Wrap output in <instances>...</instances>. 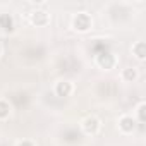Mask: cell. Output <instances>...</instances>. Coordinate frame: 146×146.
Returning a JSON list of instances; mask_svg holds the SVG:
<instances>
[{"label": "cell", "mask_w": 146, "mask_h": 146, "mask_svg": "<svg viewBox=\"0 0 146 146\" xmlns=\"http://www.w3.org/2000/svg\"><path fill=\"white\" fill-rule=\"evenodd\" d=\"M91 26H93V19L86 12H78L72 17V29L78 33H86L91 29Z\"/></svg>", "instance_id": "6da1fadb"}, {"label": "cell", "mask_w": 146, "mask_h": 146, "mask_svg": "<svg viewBox=\"0 0 146 146\" xmlns=\"http://www.w3.org/2000/svg\"><path fill=\"white\" fill-rule=\"evenodd\" d=\"M81 129H83V132L86 136H96L100 132V129H102V122H100L98 117L88 115V117H84L81 120Z\"/></svg>", "instance_id": "7a4b0ae2"}, {"label": "cell", "mask_w": 146, "mask_h": 146, "mask_svg": "<svg viewBox=\"0 0 146 146\" xmlns=\"http://www.w3.org/2000/svg\"><path fill=\"white\" fill-rule=\"evenodd\" d=\"M96 65L103 70H112L115 65H117V57L108 52V50H103L96 55Z\"/></svg>", "instance_id": "3957f363"}, {"label": "cell", "mask_w": 146, "mask_h": 146, "mask_svg": "<svg viewBox=\"0 0 146 146\" xmlns=\"http://www.w3.org/2000/svg\"><path fill=\"white\" fill-rule=\"evenodd\" d=\"M117 125H119V131L122 134H132L137 127V122L132 115H122V117H119Z\"/></svg>", "instance_id": "277c9868"}, {"label": "cell", "mask_w": 146, "mask_h": 146, "mask_svg": "<svg viewBox=\"0 0 146 146\" xmlns=\"http://www.w3.org/2000/svg\"><path fill=\"white\" fill-rule=\"evenodd\" d=\"M29 21L33 26L36 28H41V26H46L50 23V16L46 11H33L31 16H29Z\"/></svg>", "instance_id": "5b68a950"}, {"label": "cell", "mask_w": 146, "mask_h": 146, "mask_svg": "<svg viewBox=\"0 0 146 146\" xmlns=\"http://www.w3.org/2000/svg\"><path fill=\"white\" fill-rule=\"evenodd\" d=\"M72 91H74V84H72L69 79H62L55 84V95L60 96V98H65V96H70Z\"/></svg>", "instance_id": "8992f818"}, {"label": "cell", "mask_w": 146, "mask_h": 146, "mask_svg": "<svg viewBox=\"0 0 146 146\" xmlns=\"http://www.w3.org/2000/svg\"><path fill=\"white\" fill-rule=\"evenodd\" d=\"M132 55L137 60H144L146 58V43L144 41H136L132 45Z\"/></svg>", "instance_id": "52a82bcc"}, {"label": "cell", "mask_w": 146, "mask_h": 146, "mask_svg": "<svg viewBox=\"0 0 146 146\" xmlns=\"http://www.w3.org/2000/svg\"><path fill=\"white\" fill-rule=\"evenodd\" d=\"M0 28L5 31H12L14 29V17L11 14H0Z\"/></svg>", "instance_id": "ba28073f"}, {"label": "cell", "mask_w": 146, "mask_h": 146, "mask_svg": "<svg viewBox=\"0 0 146 146\" xmlns=\"http://www.w3.org/2000/svg\"><path fill=\"white\" fill-rule=\"evenodd\" d=\"M137 69H134V67H125L124 70H122V79L125 81V83H134L136 79H137Z\"/></svg>", "instance_id": "9c48e42d"}, {"label": "cell", "mask_w": 146, "mask_h": 146, "mask_svg": "<svg viewBox=\"0 0 146 146\" xmlns=\"http://www.w3.org/2000/svg\"><path fill=\"white\" fill-rule=\"evenodd\" d=\"M136 122L137 124H144L146 122V103L144 102H139L137 107H136Z\"/></svg>", "instance_id": "30bf717a"}, {"label": "cell", "mask_w": 146, "mask_h": 146, "mask_svg": "<svg viewBox=\"0 0 146 146\" xmlns=\"http://www.w3.org/2000/svg\"><path fill=\"white\" fill-rule=\"evenodd\" d=\"M11 112H12V107L9 105V102L0 100V120L9 119V117H11Z\"/></svg>", "instance_id": "8fae6325"}, {"label": "cell", "mask_w": 146, "mask_h": 146, "mask_svg": "<svg viewBox=\"0 0 146 146\" xmlns=\"http://www.w3.org/2000/svg\"><path fill=\"white\" fill-rule=\"evenodd\" d=\"M16 146H36L31 139H23V141H17V144Z\"/></svg>", "instance_id": "7c38bea8"}, {"label": "cell", "mask_w": 146, "mask_h": 146, "mask_svg": "<svg viewBox=\"0 0 146 146\" xmlns=\"http://www.w3.org/2000/svg\"><path fill=\"white\" fill-rule=\"evenodd\" d=\"M0 55H2V45H0Z\"/></svg>", "instance_id": "4fadbf2b"}]
</instances>
